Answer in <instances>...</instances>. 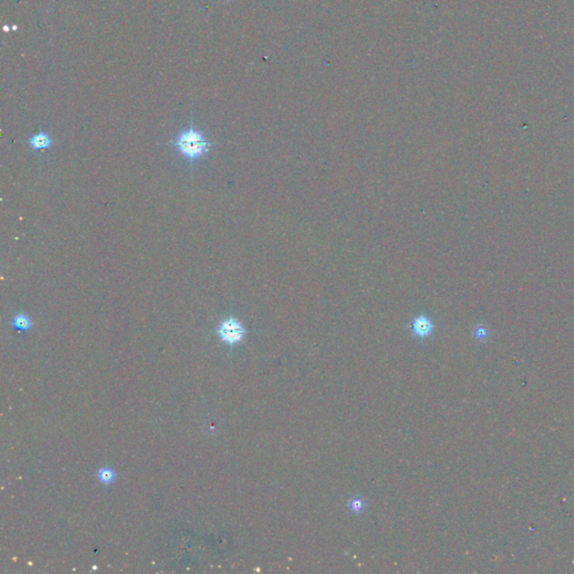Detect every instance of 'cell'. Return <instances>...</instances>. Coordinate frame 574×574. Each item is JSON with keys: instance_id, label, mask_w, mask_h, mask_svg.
<instances>
[{"instance_id": "cell-3", "label": "cell", "mask_w": 574, "mask_h": 574, "mask_svg": "<svg viewBox=\"0 0 574 574\" xmlns=\"http://www.w3.org/2000/svg\"><path fill=\"white\" fill-rule=\"evenodd\" d=\"M412 330L415 335L419 338H425L430 335L433 330L432 322L426 316H418L414 319L412 324Z\"/></svg>"}, {"instance_id": "cell-1", "label": "cell", "mask_w": 574, "mask_h": 574, "mask_svg": "<svg viewBox=\"0 0 574 574\" xmlns=\"http://www.w3.org/2000/svg\"><path fill=\"white\" fill-rule=\"evenodd\" d=\"M171 145L186 161L194 163L210 152L212 143L209 142L201 132L191 126L190 128L183 130L174 141H172Z\"/></svg>"}, {"instance_id": "cell-8", "label": "cell", "mask_w": 574, "mask_h": 574, "mask_svg": "<svg viewBox=\"0 0 574 574\" xmlns=\"http://www.w3.org/2000/svg\"><path fill=\"white\" fill-rule=\"evenodd\" d=\"M3 30H4V32H9V31H11V27L7 26V25H5V26L3 27Z\"/></svg>"}, {"instance_id": "cell-2", "label": "cell", "mask_w": 574, "mask_h": 574, "mask_svg": "<svg viewBox=\"0 0 574 574\" xmlns=\"http://www.w3.org/2000/svg\"><path fill=\"white\" fill-rule=\"evenodd\" d=\"M217 333L223 342L229 345H235L242 341V339L245 338L246 331L239 321L233 316H230L219 324Z\"/></svg>"}, {"instance_id": "cell-6", "label": "cell", "mask_w": 574, "mask_h": 574, "mask_svg": "<svg viewBox=\"0 0 574 574\" xmlns=\"http://www.w3.org/2000/svg\"><path fill=\"white\" fill-rule=\"evenodd\" d=\"M98 478L105 484H110L115 481L116 473L110 468H102L98 472Z\"/></svg>"}, {"instance_id": "cell-4", "label": "cell", "mask_w": 574, "mask_h": 574, "mask_svg": "<svg viewBox=\"0 0 574 574\" xmlns=\"http://www.w3.org/2000/svg\"><path fill=\"white\" fill-rule=\"evenodd\" d=\"M29 144L34 151H43V149H48L52 146L53 142L48 133L41 132L34 135V136H32L30 138Z\"/></svg>"}, {"instance_id": "cell-5", "label": "cell", "mask_w": 574, "mask_h": 574, "mask_svg": "<svg viewBox=\"0 0 574 574\" xmlns=\"http://www.w3.org/2000/svg\"><path fill=\"white\" fill-rule=\"evenodd\" d=\"M12 324L14 328L20 331H29L32 328V321L30 316L24 313H18L14 316Z\"/></svg>"}, {"instance_id": "cell-7", "label": "cell", "mask_w": 574, "mask_h": 574, "mask_svg": "<svg viewBox=\"0 0 574 574\" xmlns=\"http://www.w3.org/2000/svg\"><path fill=\"white\" fill-rule=\"evenodd\" d=\"M350 507H351V509H352L353 511L359 512L360 510H362V508H363V501L361 500V499H359V498L353 499V500H352L351 502H350Z\"/></svg>"}]
</instances>
